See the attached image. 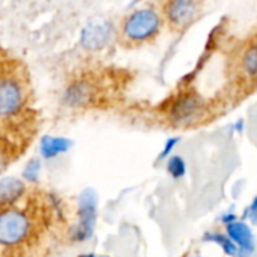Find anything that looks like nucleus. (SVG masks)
Instances as JSON below:
<instances>
[{
    "mask_svg": "<svg viewBox=\"0 0 257 257\" xmlns=\"http://www.w3.org/2000/svg\"><path fill=\"white\" fill-rule=\"evenodd\" d=\"M163 26V17L154 8H140L131 12L122 24V35L133 44H142L155 38Z\"/></svg>",
    "mask_w": 257,
    "mask_h": 257,
    "instance_id": "nucleus-1",
    "label": "nucleus"
},
{
    "mask_svg": "<svg viewBox=\"0 0 257 257\" xmlns=\"http://www.w3.org/2000/svg\"><path fill=\"white\" fill-rule=\"evenodd\" d=\"M98 214V196L93 190H84L78 200V224L74 232L75 241H86L92 236Z\"/></svg>",
    "mask_w": 257,
    "mask_h": 257,
    "instance_id": "nucleus-2",
    "label": "nucleus"
},
{
    "mask_svg": "<svg viewBox=\"0 0 257 257\" xmlns=\"http://www.w3.org/2000/svg\"><path fill=\"white\" fill-rule=\"evenodd\" d=\"M29 220L18 211H5L0 214V244L14 245L23 241L29 233Z\"/></svg>",
    "mask_w": 257,
    "mask_h": 257,
    "instance_id": "nucleus-3",
    "label": "nucleus"
},
{
    "mask_svg": "<svg viewBox=\"0 0 257 257\" xmlns=\"http://www.w3.org/2000/svg\"><path fill=\"white\" fill-rule=\"evenodd\" d=\"M202 113H203V101L199 95L194 93H185L182 96H178L169 110L170 120L175 125L194 123L197 119H200Z\"/></svg>",
    "mask_w": 257,
    "mask_h": 257,
    "instance_id": "nucleus-4",
    "label": "nucleus"
},
{
    "mask_svg": "<svg viewBox=\"0 0 257 257\" xmlns=\"http://www.w3.org/2000/svg\"><path fill=\"white\" fill-rule=\"evenodd\" d=\"M114 29L108 20L96 18L89 21L81 30V45L86 50H102L113 39Z\"/></svg>",
    "mask_w": 257,
    "mask_h": 257,
    "instance_id": "nucleus-5",
    "label": "nucleus"
},
{
    "mask_svg": "<svg viewBox=\"0 0 257 257\" xmlns=\"http://www.w3.org/2000/svg\"><path fill=\"white\" fill-rule=\"evenodd\" d=\"M200 11V3L194 0H172L164 5V17L167 23L181 30L190 26Z\"/></svg>",
    "mask_w": 257,
    "mask_h": 257,
    "instance_id": "nucleus-6",
    "label": "nucleus"
},
{
    "mask_svg": "<svg viewBox=\"0 0 257 257\" xmlns=\"http://www.w3.org/2000/svg\"><path fill=\"white\" fill-rule=\"evenodd\" d=\"M24 95L18 83L12 80H0V116H12L20 111Z\"/></svg>",
    "mask_w": 257,
    "mask_h": 257,
    "instance_id": "nucleus-7",
    "label": "nucleus"
},
{
    "mask_svg": "<svg viewBox=\"0 0 257 257\" xmlns=\"http://www.w3.org/2000/svg\"><path fill=\"white\" fill-rule=\"evenodd\" d=\"M227 238L238 247L239 257H248L256 248L254 244V235L248 224L242 221H235L229 226H226Z\"/></svg>",
    "mask_w": 257,
    "mask_h": 257,
    "instance_id": "nucleus-8",
    "label": "nucleus"
},
{
    "mask_svg": "<svg viewBox=\"0 0 257 257\" xmlns=\"http://www.w3.org/2000/svg\"><path fill=\"white\" fill-rule=\"evenodd\" d=\"M72 146V142L63 137H51V136H45L41 140V155L47 160H51L60 154H65L69 148Z\"/></svg>",
    "mask_w": 257,
    "mask_h": 257,
    "instance_id": "nucleus-9",
    "label": "nucleus"
},
{
    "mask_svg": "<svg viewBox=\"0 0 257 257\" xmlns=\"http://www.w3.org/2000/svg\"><path fill=\"white\" fill-rule=\"evenodd\" d=\"M24 193V184L17 178H5L0 181V203L8 205L15 202Z\"/></svg>",
    "mask_w": 257,
    "mask_h": 257,
    "instance_id": "nucleus-10",
    "label": "nucleus"
},
{
    "mask_svg": "<svg viewBox=\"0 0 257 257\" xmlns=\"http://www.w3.org/2000/svg\"><path fill=\"white\" fill-rule=\"evenodd\" d=\"M241 68L242 72L250 77V78H257V42L251 44L242 54L241 59Z\"/></svg>",
    "mask_w": 257,
    "mask_h": 257,
    "instance_id": "nucleus-11",
    "label": "nucleus"
},
{
    "mask_svg": "<svg viewBox=\"0 0 257 257\" xmlns=\"http://www.w3.org/2000/svg\"><path fill=\"white\" fill-rule=\"evenodd\" d=\"M89 98V89L86 84L83 83H77L74 84L72 87L68 89V93H66V101L72 105H80L83 104L86 99Z\"/></svg>",
    "mask_w": 257,
    "mask_h": 257,
    "instance_id": "nucleus-12",
    "label": "nucleus"
},
{
    "mask_svg": "<svg viewBox=\"0 0 257 257\" xmlns=\"http://www.w3.org/2000/svg\"><path fill=\"white\" fill-rule=\"evenodd\" d=\"M167 172L173 179H181L187 173V163L181 155H172L167 163Z\"/></svg>",
    "mask_w": 257,
    "mask_h": 257,
    "instance_id": "nucleus-13",
    "label": "nucleus"
},
{
    "mask_svg": "<svg viewBox=\"0 0 257 257\" xmlns=\"http://www.w3.org/2000/svg\"><path fill=\"white\" fill-rule=\"evenodd\" d=\"M211 242H215V244H218L223 250H224V253L226 254H229V256H233V257H238L239 256V250H238V247L227 238V236H224V235H220V233H211V235H208L206 236Z\"/></svg>",
    "mask_w": 257,
    "mask_h": 257,
    "instance_id": "nucleus-14",
    "label": "nucleus"
},
{
    "mask_svg": "<svg viewBox=\"0 0 257 257\" xmlns=\"http://www.w3.org/2000/svg\"><path fill=\"white\" fill-rule=\"evenodd\" d=\"M39 169H41L39 160H32V161L26 166V169H24V172H23V178H24L26 181H29V182H35V181L38 179Z\"/></svg>",
    "mask_w": 257,
    "mask_h": 257,
    "instance_id": "nucleus-15",
    "label": "nucleus"
},
{
    "mask_svg": "<svg viewBox=\"0 0 257 257\" xmlns=\"http://www.w3.org/2000/svg\"><path fill=\"white\" fill-rule=\"evenodd\" d=\"M179 142V139L178 137H175V139H169L167 140V143H166V148H164V151H163V154L160 155V158H164V157H167L170 152H172V149L175 148V145Z\"/></svg>",
    "mask_w": 257,
    "mask_h": 257,
    "instance_id": "nucleus-16",
    "label": "nucleus"
},
{
    "mask_svg": "<svg viewBox=\"0 0 257 257\" xmlns=\"http://www.w3.org/2000/svg\"><path fill=\"white\" fill-rule=\"evenodd\" d=\"M248 212L251 214V218L253 220H256V215H257V199H254V202H253V205L248 208Z\"/></svg>",
    "mask_w": 257,
    "mask_h": 257,
    "instance_id": "nucleus-17",
    "label": "nucleus"
},
{
    "mask_svg": "<svg viewBox=\"0 0 257 257\" xmlns=\"http://www.w3.org/2000/svg\"><path fill=\"white\" fill-rule=\"evenodd\" d=\"M78 257H96L95 254H83V256H78Z\"/></svg>",
    "mask_w": 257,
    "mask_h": 257,
    "instance_id": "nucleus-18",
    "label": "nucleus"
}]
</instances>
